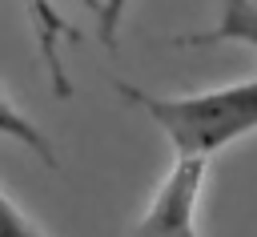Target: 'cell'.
<instances>
[{"instance_id": "8992f818", "label": "cell", "mask_w": 257, "mask_h": 237, "mask_svg": "<svg viewBox=\"0 0 257 237\" xmlns=\"http://www.w3.org/2000/svg\"><path fill=\"white\" fill-rule=\"evenodd\" d=\"M124 16H128V0H100L96 4V36H100V44L116 48V36H120Z\"/></svg>"}, {"instance_id": "277c9868", "label": "cell", "mask_w": 257, "mask_h": 237, "mask_svg": "<svg viewBox=\"0 0 257 237\" xmlns=\"http://www.w3.org/2000/svg\"><path fill=\"white\" fill-rule=\"evenodd\" d=\"M0 137H12V141H16V145H24L28 153H36L48 169H56V165H60V157H56L52 141L40 133V125H36V121H28V116H24V112H20L4 92H0Z\"/></svg>"}, {"instance_id": "5b68a950", "label": "cell", "mask_w": 257, "mask_h": 237, "mask_svg": "<svg viewBox=\"0 0 257 237\" xmlns=\"http://www.w3.org/2000/svg\"><path fill=\"white\" fill-rule=\"evenodd\" d=\"M0 237H48V233H40V225L0 189Z\"/></svg>"}, {"instance_id": "7a4b0ae2", "label": "cell", "mask_w": 257, "mask_h": 237, "mask_svg": "<svg viewBox=\"0 0 257 237\" xmlns=\"http://www.w3.org/2000/svg\"><path fill=\"white\" fill-rule=\"evenodd\" d=\"M209 161L201 157H173L169 173L153 189L145 213L137 217L128 237H201L197 229V209L205 193Z\"/></svg>"}, {"instance_id": "6da1fadb", "label": "cell", "mask_w": 257, "mask_h": 237, "mask_svg": "<svg viewBox=\"0 0 257 237\" xmlns=\"http://www.w3.org/2000/svg\"><path fill=\"white\" fill-rule=\"evenodd\" d=\"M116 88L124 100L149 112V121L173 145V157L209 161L213 153L257 133V76L205 88V92H189V96H153L133 84H116Z\"/></svg>"}, {"instance_id": "3957f363", "label": "cell", "mask_w": 257, "mask_h": 237, "mask_svg": "<svg viewBox=\"0 0 257 237\" xmlns=\"http://www.w3.org/2000/svg\"><path fill=\"white\" fill-rule=\"evenodd\" d=\"M181 44H245L257 52V0H221L217 24L185 36Z\"/></svg>"}]
</instances>
